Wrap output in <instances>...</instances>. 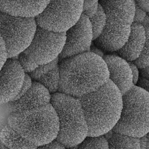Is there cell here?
<instances>
[{
    "mask_svg": "<svg viewBox=\"0 0 149 149\" xmlns=\"http://www.w3.org/2000/svg\"><path fill=\"white\" fill-rule=\"evenodd\" d=\"M58 91L79 98L109 80L107 65L101 56L88 51L61 59Z\"/></svg>",
    "mask_w": 149,
    "mask_h": 149,
    "instance_id": "cell-1",
    "label": "cell"
},
{
    "mask_svg": "<svg viewBox=\"0 0 149 149\" xmlns=\"http://www.w3.org/2000/svg\"><path fill=\"white\" fill-rule=\"evenodd\" d=\"M78 98L87 123V136L104 135L113 129L120 116L123 100L122 94L112 81Z\"/></svg>",
    "mask_w": 149,
    "mask_h": 149,
    "instance_id": "cell-2",
    "label": "cell"
},
{
    "mask_svg": "<svg viewBox=\"0 0 149 149\" xmlns=\"http://www.w3.org/2000/svg\"><path fill=\"white\" fill-rule=\"evenodd\" d=\"M8 121L16 132L37 148L55 139L59 132L58 118L51 103L12 113Z\"/></svg>",
    "mask_w": 149,
    "mask_h": 149,
    "instance_id": "cell-3",
    "label": "cell"
},
{
    "mask_svg": "<svg viewBox=\"0 0 149 149\" xmlns=\"http://www.w3.org/2000/svg\"><path fill=\"white\" fill-rule=\"evenodd\" d=\"M107 16L106 24L95 41L96 45L107 52L119 50L126 42L133 23L135 0H99Z\"/></svg>",
    "mask_w": 149,
    "mask_h": 149,
    "instance_id": "cell-4",
    "label": "cell"
},
{
    "mask_svg": "<svg viewBox=\"0 0 149 149\" xmlns=\"http://www.w3.org/2000/svg\"><path fill=\"white\" fill-rule=\"evenodd\" d=\"M51 104L59 120L56 138L66 148L79 145L88 135V126L78 98L61 93L51 94Z\"/></svg>",
    "mask_w": 149,
    "mask_h": 149,
    "instance_id": "cell-5",
    "label": "cell"
},
{
    "mask_svg": "<svg viewBox=\"0 0 149 149\" xmlns=\"http://www.w3.org/2000/svg\"><path fill=\"white\" fill-rule=\"evenodd\" d=\"M120 118L113 130L140 137L149 132V93L134 85L122 94Z\"/></svg>",
    "mask_w": 149,
    "mask_h": 149,
    "instance_id": "cell-6",
    "label": "cell"
},
{
    "mask_svg": "<svg viewBox=\"0 0 149 149\" xmlns=\"http://www.w3.org/2000/svg\"><path fill=\"white\" fill-rule=\"evenodd\" d=\"M37 27L35 17L15 16L0 10V33L8 58L18 55L29 45Z\"/></svg>",
    "mask_w": 149,
    "mask_h": 149,
    "instance_id": "cell-7",
    "label": "cell"
},
{
    "mask_svg": "<svg viewBox=\"0 0 149 149\" xmlns=\"http://www.w3.org/2000/svg\"><path fill=\"white\" fill-rule=\"evenodd\" d=\"M83 3L84 0H49L35 17L37 25L53 31H66L80 19Z\"/></svg>",
    "mask_w": 149,
    "mask_h": 149,
    "instance_id": "cell-8",
    "label": "cell"
},
{
    "mask_svg": "<svg viewBox=\"0 0 149 149\" xmlns=\"http://www.w3.org/2000/svg\"><path fill=\"white\" fill-rule=\"evenodd\" d=\"M65 39V31H53L37 25L30 44L23 52L37 65L45 64L59 57Z\"/></svg>",
    "mask_w": 149,
    "mask_h": 149,
    "instance_id": "cell-9",
    "label": "cell"
},
{
    "mask_svg": "<svg viewBox=\"0 0 149 149\" xmlns=\"http://www.w3.org/2000/svg\"><path fill=\"white\" fill-rule=\"evenodd\" d=\"M66 39L59 58L63 59L91 51L93 34L89 18L82 13L78 21L66 31Z\"/></svg>",
    "mask_w": 149,
    "mask_h": 149,
    "instance_id": "cell-10",
    "label": "cell"
},
{
    "mask_svg": "<svg viewBox=\"0 0 149 149\" xmlns=\"http://www.w3.org/2000/svg\"><path fill=\"white\" fill-rule=\"evenodd\" d=\"M25 73L17 59L8 58L0 69V104L15 99L23 85Z\"/></svg>",
    "mask_w": 149,
    "mask_h": 149,
    "instance_id": "cell-11",
    "label": "cell"
},
{
    "mask_svg": "<svg viewBox=\"0 0 149 149\" xmlns=\"http://www.w3.org/2000/svg\"><path fill=\"white\" fill-rule=\"evenodd\" d=\"M109 71V80L119 88L122 94L134 84L129 62L121 56L107 55L103 57Z\"/></svg>",
    "mask_w": 149,
    "mask_h": 149,
    "instance_id": "cell-12",
    "label": "cell"
},
{
    "mask_svg": "<svg viewBox=\"0 0 149 149\" xmlns=\"http://www.w3.org/2000/svg\"><path fill=\"white\" fill-rule=\"evenodd\" d=\"M51 94L42 84L35 80L29 90L19 99L9 103L10 113L18 112L51 103Z\"/></svg>",
    "mask_w": 149,
    "mask_h": 149,
    "instance_id": "cell-13",
    "label": "cell"
},
{
    "mask_svg": "<svg viewBox=\"0 0 149 149\" xmlns=\"http://www.w3.org/2000/svg\"><path fill=\"white\" fill-rule=\"evenodd\" d=\"M146 38L145 27L139 23L133 22L129 37L123 45L116 52L118 54L128 62H133L141 55Z\"/></svg>",
    "mask_w": 149,
    "mask_h": 149,
    "instance_id": "cell-14",
    "label": "cell"
},
{
    "mask_svg": "<svg viewBox=\"0 0 149 149\" xmlns=\"http://www.w3.org/2000/svg\"><path fill=\"white\" fill-rule=\"evenodd\" d=\"M49 0H0V10L15 16L35 17Z\"/></svg>",
    "mask_w": 149,
    "mask_h": 149,
    "instance_id": "cell-15",
    "label": "cell"
},
{
    "mask_svg": "<svg viewBox=\"0 0 149 149\" xmlns=\"http://www.w3.org/2000/svg\"><path fill=\"white\" fill-rule=\"evenodd\" d=\"M109 148H140V137L115 132L112 130L104 134Z\"/></svg>",
    "mask_w": 149,
    "mask_h": 149,
    "instance_id": "cell-16",
    "label": "cell"
},
{
    "mask_svg": "<svg viewBox=\"0 0 149 149\" xmlns=\"http://www.w3.org/2000/svg\"><path fill=\"white\" fill-rule=\"evenodd\" d=\"M0 139L8 148H37L16 132L9 124L1 131Z\"/></svg>",
    "mask_w": 149,
    "mask_h": 149,
    "instance_id": "cell-17",
    "label": "cell"
},
{
    "mask_svg": "<svg viewBox=\"0 0 149 149\" xmlns=\"http://www.w3.org/2000/svg\"><path fill=\"white\" fill-rule=\"evenodd\" d=\"M36 81L45 87L51 94L56 93L59 87L60 70L58 64L54 69L42 76Z\"/></svg>",
    "mask_w": 149,
    "mask_h": 149,
    "instance_id": "cell-18",
    "label": "cell"
},
{
    "mask_svg": "<svg viewBox=\"0 0 149 149\" xmlns=\"http://www.w3.org/2000/svg\"><path fill=\"white\" fill-rule=\"evenodd\" d=\"M91 24L93 40L98 38L103 31L106 24L107 16L101 4L99 3L96 13L89 18Z\"/></svg>",
    "mask_w": 149,
    "mask_h": 149,
    "instance_id": "cell-19",
    "label": "cell"
},
{
    "mask_svg": "<svg viewBox=\"0 0 149 149\" xmlns=\"http://www.w3.org/2000/svg\"><path fill=\"white\" fill-rule=\"evenodd\" d=\"M79 149L87 148H109L108 141L105 135L87 136L79 144Z\"/></svg>",
    "mask_w": 149,
    "mask_h": 149,
    "instance_id": "cell-20",
    "label": "cell"
},
{
    "mask_svg": "<svg viewBox=\"0 0 149 149\" xmlns=\"http://www.w3.org/2000/svg\"><path fill=\"white\" fill-rule=\"evenodd\" d=\"M146 38L144 46L140 56L133 62L140 68L149 66V26L145 27Z\"/></svg>",
    "mask_w": 149,
    "mask_h": 149,
    "instance_id": "cell-21",
    "label": "cell"
},
{
    "mask_svg": "<svg viewBox=\"0 0 149 149\" xmlns=\"http://www.w3.org/2000/svg\"><path fill=\"white\" fill-rule=\"evenodd\" d=\"M59 59V58L58 57L49 63L38 65L36 69L29 73L28 74L30 76L31 79H34V80H37L40 77L45 74L52 69H54L58 64Z\"/></svg>",
    "mask_w": 149,
    "mask_h": 149,
    "instance_id": "cell-22",
    "label": "cell"
},
{
    "mask_svg": "<svg viewBox=\"0 0 149 149\" xmlns=\"http://www.w3.org/2000/svg\"><path fill=\"white\" fill-rule=\"evenodd\" d=\"M17 60L21 65L22 68L24 70L25 73H29L33 71L38 66L35 63L31 61H30L23 52L18 55Z\"/></svg>",
    "mask_w": 149,
    "mask_h": 149,
    "instance_id": "cell-23",
    "label": "cell"
},
{
    "mask_svg": "<svg viewBox=\"0 0 149 149\" xmlns=\"http://www.w3.org/2000/svg\"><path fill=\"white\" fill-rule=\"evenodd\" d=\"M32 82L33 81L31 80V77H30V76L27 73H25L24 81H23V85L21 87V89H20V91L19 92L18 94L16 96V97L15 98V99L13 101L19 99V98H20L22 96H23L30 88V87L31 86V84H32Z\"/></svg>",
    "mask_w": 149,
    "mask_h": 149,
    "instance_id": "cell-24",
    "label": "cell"
},
{
    "mask_svg": "<svg viewBox=\"0 0 149 149\" xmlns=\"http://www.w3.org/2000/svg\"><path fill=\"white\" fill-rule=\"evenodd\" d=\"M8 52L5 41L0 33V69L8 59Z\"/></svg>",
    "mask_w": 149,
    "mask_h": 149,
    "instance_id": "cell-25",
    "label": "cell"
},
{
    "mask_svg": "<svg viewBox=\"0 0 149 149\" xmlns=\"http://www.w3.org/2000/svg\"><path fill=\"white\" fill-rule=\"evenodd\" d=\"M147 15V12L144 9H143L142 8H141L136 3V8H135V13H134L133 22L141 23Z\"/></svg>",
    "mask_w": 149,
    "mask_h": 149,
    "instance_id": "cell-26",
    "label": "cell"
},
{
    "mask_svg": "<svg viewBox=\"0 0 149 149\" xmlns=\"http://www.w3.org/2000/svg\"><path fill=\"white\" fill-rule=\"evenodd\" d=\"M38 148H48V149H63V148H65V146L62 144L60 141H59L58 140H56V139L53 140L52 141H50L49 143L40 146Z\"/></svg>",
    "mask_w": 149,
    "mask_h": 149,
    "instance_id": "cell-27",
    "label": "cell"
},
{
    "mask_svg": "<svg viewBox=\"0 0 149 149\" xmlns=\"http://www.w3.org/2000/svg\"><path fill=\"white\" fill-rule=\"evenodd\" d=\"M131 69H132V75H133V83L134 85H136L139 77L140 74V71H139V68L133 62H129Z\"/></svg>",
    "mask_w": 149,
    "mask_h": 149,
    "instance_id": "cell-28",
    "label": "cell"
},
{
    "mask_svg": "<svg viewBox=\"0 0 149 149\" xmlns=\"http://www.w3.org/2000/svg\"><path fill=\"white\" fill-rule=\"evenodd\" d=\"M136 85L149 93V79L140 75Z\"/></svg>",
    "mask_w": 149,
    "mask_h": 149,
    "instance_id": "cell-29",
    "label": "cell"
},
{
    "mask_svg": "<svg viewBox=\"0 0 149 149\" xmlns=\"http://www.w3.org/2000/svg\"><path fill=\"white\" fill-rule=\"evenodd\" d=\"M98 4H99V2H98V1H97L91 7H90L87 9L83 10V13L85 15H86L88 18L93 16L96 13V12L97 11Z\"/></svg>",
    "mask_w": 149,
    "mask_h": 149,
    "instance_id": "cell-30",
    "label": "cell"
},
{
    "mask_svg": "<svg viewBox=\"0 0 149 149\" xmlns=\"http://www.w3.org/2000/svg\"><path fill=\"white\" fill-rule=\"evenodd\" d=\"M135 2L147 12H149V0H135Z\"/></svg>",
    "mask_w": 149,
    "mask_h": 149,
    "instance_id": "cell-31",
    "label": "cell"
},
{
    "mask_svg": "<svg viewBox=\"0 0 149 149\" xmlns=\"http://www.w3.org/2000/svg\"><path fill=\"white\" fill-rule=\"evenodd\" d=\"M140 69V75L145 77L149 79V66Z\"/></svg>",
    "mask_w": 149,
    "mask_h": 149,
    "instance_id": "cell-32",
    "label": "cell"
},
{
    "mask_svg": "<svg viewBox=\"0 0 149 149\" xmlns=\"http://www.w3.org/2000/svg\"><path fill=\"white\" fill-rule=\"evenodd\" d=\"M141 24L144 27H148L149 26V16L148 15H146V16L145 17V18L144 19V20H143V22L141 23Z\"/></svg>",
    "mask_w": 149,
    "mask_h": 149,
    "instance_id": "cell-33",
    "label": "cell"
},
{
    "mask_svg": "<svg viewBox=\"0 0 149 149\" xmlns=\"http://www.w3.org/2000/svg\"><path fill=\"white\" fill-rule=\"evenodd\" d=\"M144 139H145L146 143V148H149V132H147L145 135L143 136Z\"/></svg>",
    "mask_w": 149,
    "mask_h": 149,
    "instance_id": "cell-34",
    "label": "cell"
},
{
    "mask_svg": "<svg viewBox=\"0 0 149 149\" xmlns=\"http://www.w3.org/2000/svg\"><path fill=\"white\" fill-rule=\"evenodd\" d=\"M8 148L3 143V142L0 139V149H8Z\"/></svg>",
    "mask_w": 149,
    "mask_h": 149,
    "instance_id": "cell-35",
    "label": "cell"
},
{
    "mask_svg": "<svg viewBox=\"0 0 149 149\" xmlns=\"http://www.w3.org/2000/svg\"><path fill=\"white\" fill-rule=\"evenodd\" d=\"M91 1H94V2H97V1H98L99 0H91Z\"/></svg>",
    "mask_w": 149,
    "mask_h": 149,
    "instance_id": "cell-36",
    "label": "cell"
},
{
    "mask_svg": "<svg viewBox=\"0 0 149 149\" xmlns=\"http://www.w3.org/2000/svg\"><path fill=\"white\" fill-rule=\"evenodd\" d=\"M147 15H148V16H149V12H147Z\"/></svg>",
    "mask_w": 149,
    "mask_h": 149,
    "instance_id": "cell-37",
    "label": "cell"
}]
</instances>
